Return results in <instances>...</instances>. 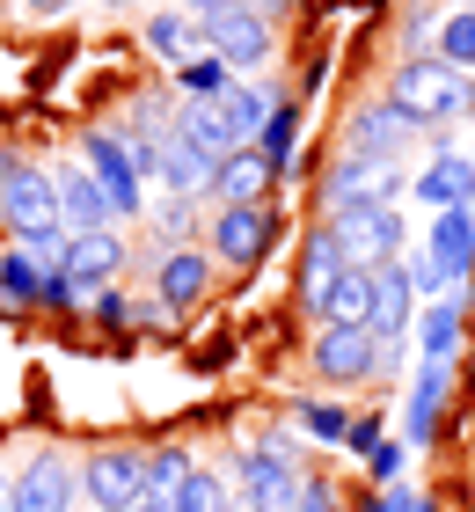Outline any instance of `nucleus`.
Listing matches in <instances>:
<instances>
[{
    "label": "nucleus",
    "mask_w": 475,
    "mask_h": 512,
    "mask_svg": "<svg viewBox=\"0 0 475 512\" xmlns=\"http://www.w3.org/2000/svg\"><path fill=\"white\" fill-rule=\"evenodd\" d=\"M373 512H439L432 498H417V491H402V483H395V491H380L373 498Z\"/></svg>",
    "instance_id": "c9c22d12"
},
{
    "label": "nucleus",
    "mask_w": 475,
    "mask_h": 512,
    "mask_svg": "<svg viewBox=\"0 0 475 512\" xmlns=\"http://www.w3.org/2000/svg\"><path fill=\"white\" fill-rule=\"evenodd\" d=\"M132 512H169V505H154V498H147V505H132Z\"/></svg>",
    "instance_id": "37998d69"
},
{
    "label": "nucleus",
    "mask_w": 475,
    "mask_h": 512,
    "mask_svg": "<svg viewBox=\"0 0 475 512\" xmlns=\"http://www.w3.org/2000/svg\"><path fill=\"white\" fill-rule=\"evenodd\" d=\"M242 8H256V15L271 22V15H285V8H293V0H242Z\"/></svg>",
    "instance_id": "ea45409f"
},
{
    "label": "nucleus",
    "mask_w": 475,
    "mask_h": 512,
    "mask_svg": "<svg viewBox=\"0 0 475 512\" xmlns=\"http://www.w3.org/2000/svg\"><path fill=\"white\" fill-rule=\"evenodd\" d=\"M417 198L439 205V213H454V205H475V161L468 154H439L432 169L417 176Z\"/></svg>",
    "instance_id": "aec40b11"
},
{
    "label": "nucleus",
    "mask_w": 475,
    "mask_h": 512,
    "mask_svg": "<svg viewBox=\"0 0 475 512\" xmlns=\"http://www.w3.org/2000/svg\"><path fill=\"white\" fill-rule=\"evenodd\" d=\"M293 139H300V110L278 96V110L264 118V132H256V154L271 161V169H285V154H293Z\"/></svg>",
    "instance_id": "cd10ccee"
},
{
    "label": "nucleus",
    "mask_w": 475,
    "mask_h": 512,
    "mask_svg": "<svg viewBox=\"0 0 475 512\" xmlns=\"http://www.w3.org/2000/svg\"><path fill=\"white\" fill-rule=\"evenodd\" d=\"M169 512H234V505H227V491H220V476L190 469V476H183V491L169 498Z\"/></svg>",
    "instance_id": "2f4dec72"
},
{
    "label": "nucleus",
    "mask_w": 475,
    "mask_h": 512,
    "mask_svg": "<svg viewBox=\"0 0 475 512\" xmlns=\"http://www.w3.org/2000/svg\"><path fill=\"white\" fill-rule=\"evenodd\" d=\"M205 278H212V264H205V256H190V249L161 256V300H169V308H190V300L205 293Z\"/></svg>",
    "instance_id": "393cba45"
},
{
    "label": "nucleus",
    "mask_w": 475,
    "mask_h": 512,
    "mask_svg": "<svg viewBox=\"0 0 475 512\" xmlns=\"http://www.w3.org/2000/svg\"><path fill=\"white\" fill-rule=\"evenodd\" d=\"M351 264H344V242H337V227H315L307 235V256H300V308L322 322V308H329V293H337V278H344Z\"/></svg>",
    "instance_id": "f8f14e48"
},
{
    "label": "nucleus",
    "mask_w": 475,
    "mask_h": 512,
    "mask_svg": "<svg viewBox=\"0 0 475 512\" xmlns=\"http://www.w3.org/2000/svg\"><path fill=\"white\" fill-rule=\"evenodd\" d=\"M366 476L380 483V491H395V483H402V447H388V439H380V447L366 454Z\"/></svg>",
    "instance_id": "f704fd0d"
},
{
    "label": "nucleus",
    "mask_w": 475,
    "mask_h": 512,
    "mask_svg": "<svg viewBox=\"0 0 475 512\" xmlns=\"http://www.w3.org/2000/svg\"><path fill=\"white\" fill-rule=\"evenodd\" d=\"M117 264H125V242L110 235V227H88V235H66V278H74V293H103Z\"/></svg>",
    "instance_id": "ddd939ff"
},
{
    "label": "nucleus",
    "mask_w": 475,
    "mask_h": 512,
    "mask_svg": "<svg viewBox=\"0 0 475 512\" xmlns=\"http://www.w3.org/2000/svg\"><path fill=\"white\" fill-rule=\"evenodd\" d=\"M410 315H417V286H410V271H402V256H395V264L373 271V315H366V330L388 344V337L410 330Z\"/></svg>",
    "instance_id": "2eb2a0df"
},
{
    "label": "nucleus",
    "mask_w": 475,
    "mask_h": 512,
    "mask_svg": "<svg viewBox=\"0 0 475 512\" xmlns=\"http://www.w3.org/2000/svg\"><path fill=\"white\" fill-rule=\"evenodd\" d=\"M190 469H198V461L176 454V447H169V454H147V498H154V505H169V498L183 491V476H190Z\"/></svg>",
    "instance_id": "7c9ffc66"
},
{
    "label": "nucleus",
    "mask_w": 475,
    "mask_h": 512,
    "mask_svg": "<svg viewBox=\"0 0 475 512\" xmlns=\"http://www.w3.org/2000/svg\"><path fill=\"white\" fill-rule=\"evenodd\" d=\"M293 512H337V491H329L322 476H307V483H300V505H293Z\"/></svg>",
    "instance_id": "e433bc0d"
},
{
    "label": "nucleus",
    "mask_w": 475,
    "mask_h": 512,
    "mask_svg": "<svg viewBox=\"0 0 475 512\" xmlns=\"http://www.w3.org/2000/svg\"><path fill=\"white\" fill-rule=\"evenodd\" d=\"M110 8H125V0H110Z\"/></svg>",
    "instance_id": "a18cd8bd"
},
{
    "label": "nucleus",
    "mask_w": 475,
    "mask_h": 512,
    "mask_svg": "<svg viewBox=\"0 0 475 512\" xmlns=\"http://www.w3.org/2000/svg\"><path fill=\"white\" fill-rule=\"evenodd\" d=\"M81 161H88V176L103 183L110 213H139V183H147V169H139V154L125 147V139L88 132V139H81Z\"/></svg>",
    "instance_id": "423d86ee"
},
{
    "label": "nucleus",
    "mask_w": 475,
    "mask_h": 512,
    "mask_svg": "<svg viewBox=\"0 0 475 512\" xmlns=\"http://www.w3.org/2000/svg\"><path fill=\"white\" fill-rule=\"evenodd\" d=\"M410 132H417V118L388 96V103H373V110H359V118H351V154H366V161H395Z\"/></svg>",
    "instance_id": "4468645a"
},
{
    "label": "nucleus",
    "mask_w": 475,
    "mask_h": 512,
    "mask_svg": "<svg viewBox=\"0 0 475 512\" xmlns=\"http://www.w3.org/2000/svg\"><path fill=\"white\" fill-rule=\"evenodd\" d=\"M293 417H300L307 439H322V447H344L351 439V410H337V403H300Z\"/></svg>",
    "instance_id": "c756f323"
},
{
    "label": "nucleus",
    "mask_w": 475,
    "mask_h": 512,
    "mask_svg": "<svg viewBox=\"0 0 475 512\" xmlns=\"http://www.w3.org/2000/svg\"><path fill=\"white\" fill-rule=\"evenodd\" d=\"M300 469H293V461H278L271 447H249L242 454V505L249 512H293L300 505Z\"/></svg>",
    "instance_id": "1a4fd4ad"
},
{
    "label": "nucleus",
    "mask_w": 475,
    "mask_h": 512,
    "mask_svg": "<svg viewBox=\"0 0 475 512\" xmlns=\"http://www.w3.org/2000/svg\"><path fill=\"white\" fill-rule=\"evenodd\" d=\"M417 352L432 359V366H454V359H461V300H454V293L432 300V308L417 315Z\"/></svg>",
    "instance_id": "412c9836"
},
{
    "label": "nucleus",
    "mask_w": 475,
    "mask_h": 512,
    "mask_svg": "<svg viewBox=\"0 0 475 512\" xmlns=\"http://www.w3.org/2000/svg\"><path fill=\"white\" fill-rule=\"evenodd\" d=\"M205 52L227 59L234 74H242V66H264L271 59V22L256 8H220V15H205Z\"/></svg>",
    "instance_id": "0eeeda50"
},
{
    "label": "nucleus",
    "mask_w": 475,
    "mask_h": 512,
    "mask_svg": "<svg viewBox=\"0 0 475 512\" xmlns=\"http://www.w3.org/2000/svg\"><path fill=\"white\" fill-rule=\"evenodd\" d=\"M52 183H59V227H66V235H88V227H110L117 220L110 198H103V183L88 176V161H81V169H59Z\"/></svg>",
    "instance_id": "dca6fc26"
},
{
    "label": "nucleus",
    "mask_w": 475,
    "mask_h": 512,
    "mask_svg": "<svg viewBox=\"0 0 475 512\" xmlns=\"http://www.w3.org/2000/svg\"><path fill=\"white\" fill-rule=\"evenodd\" d=\"M0 512H8V476H0Z\"/></svg>",
    "instance_id": "c03bdc74"
},
{
    "label": "nucleus",
    "mask_w": 475,
    "mask_h": 512,
    "mask_svg": "<svg viewBox=\"0 0 475 512\" xmlns=\"http://www.w3.org/2000/svg\"><path fill=\"white\" fill-rule=\"evenodd\" d=\"M81 498H88V505H103V512H132V505H147V454H132V447H103V454H88V469H81Z\"/></svg>",
    "instance_id": "f03ea898"
},
{
    "label": "nucleus",
    "mask_w": 475,
    "mask_h": 512,
    "mask_svg": "<svg viewBox=\"0 0 475 512\" xmlns=\"http://www.w3.org/2000/svg\"><path fill=\"white\" fill-rule=\"evenodd\" d=\"M190 8H198V22H205V15H220V8H242V0H190Z\"/></svg>",
    "instance_id": "a19ab883"
},
{
    "label": "nucleus",
    "mask_w": 475,
    "mask_h": 512,
    "mask_svg": "<svg viewBox=\"0 0 475 512\" xmlns=\"http://www.w3.org/2000/svg\"><path fill=\"white\" fill-rule=\"evenodd\" d=\"M439 59L461 66V74L475 66V15H446V22H439Z\"/></svg>",
    "instance_id": "473e14b6"
},
{
    "label": "nucleus",
    "mask_w": 475,
    "mask_h": 512,
    "mask_svg": "<svg viewBox=\"0 0 475 512\" xmlns=\"http://www.w3.org/2000/svg\"><path fill=\"white\" fill-rule=\"evenodd\" d=\"M227 81H234V66H227V59H212V52H205V59H190V66H176V88H183L190 103H212Z\"/></svg>",
    "instance_id": "c85d7f7f"
},
{
    "label": "nucleus",
    "mask_w": 475,
    "mask_h": 512,
    "mask_svg": "<svg viewBox=\"0 0 475 512\" xmlns=\"http://www.w3.org/2000/svg\"><path fill=\"white\" fill-rule=\"evenodd\" d=\"M366 315H373V271H344L337 293H329V308H322V322H351V330H366Z\"/></svg>",
    "instance_id": "a878e982"
},
{
    "label": "nucleus",
    "mask_w": 475,
    "mask_h": 512,
    "mask_svg": "<svg viewBox=\"0 0 475 512\" xmlns=\"http://www.w3.org/2000/svg\"><path fill=\"white\" fill-rule=\"evenodd\" d=\"M0 213H8L15 235H44V227H59V183L44 169L0 161Z\"/></svg>",
    "instance_id": "20e7f679"
},
{
    "label": "nucleus",
    "mask_w": 475,
    "mask_h": 512,
    "mask_svg": "<svg viewBox=\"0 0 475 512\" xmlns=\"http://www.w3.org/2000/svg\"><path fill=\"white\" fill-rule=\"evenodd\" d=\"M15 256H30V264L52 278V271H66V227H44V235H22L15 242Z\"/></svg>",
    "instance_id": "72a5a7b5"
},
{
    "label": "nucleus",
    "mask_w": 475,
    "mask_h": 512,
    "mask_svg": "<svg viewBox=\"0 0 475 512\" xmlns=\"http://www.w3.org/2000/svg\"><path fill=\"white\" fill-rule=\"evenodd\" d=\"M446 381H454V366H432V359L417 366V388H410V403H402V439H410V447H424V439L439 432V410H446Z\"/></svg>",
    "instance_id": "f3484780"
},
{
    "label": "nucleus",
    "mask_w": 475,
    "mask_h": 512,
    "mask_svg": "<svg viewBox=\"0 0 475 512\" xmlns=\"http://www.w3.org/2000/svg\"><path fill=\"white\" fill-rule=\"evenodd\" d=\"M395 103L417 125H454L475 110V81L446 59H410V66H395Z\"/></svg>",
    "instance_id": "f257e3e1"
},
{
    "label": "nucleus",
    "mask_w": 475,
    "mask_h": 512,
    "mask_svg": "<svg viewBox=\"0 0 475 512\" xmlns=\"http://www.w3.org/2000/svg\"><path fill=\"white\" fill-rule=\"evenodd\" d=\"M424 256L446 271V278H461L475 264V205H454V213H439L432 227V242H424Z\"/></svg>",
    "instance_id": "6ab92c4d"
},
{
    "label": "nucleus",
    "mask_w": 475,
    "mask_h": 512,
    "mask_svg": "<svg viewBox=\"0 0 475 512\" xmlns=\"http://www.w3.org/2000/svg\"><path fill=\"white\" fill-rule=\"evenodd\" d=\"M74 491H81L74 469H66L59 454H37L30 469L8 483V512H66V505H74Z\"/></svg>",
    "instance_id": "9d476101"
},
{
    "label": "nucleus",
    "mask_w": 475,
    "mask_h": 512,
    "mask_svg": "<svg viewBox=\"0 0 475 512\" xmlns=\"http://www.w3.org/2000/svg\"><path fill=\"white\" fill-rule=\"evenodd\" d=\"M176 132H183L198 154H212V161H227V154H234V132H227V118H220V103H183Z\"/></svg>",
    "instance_id": "b1692460"
},
{
    "label": "nucleus",
    "mask_w": 475,
    "mask_h": 512,
    "mask_svg": "<svg viewBox=\"0 0 475 512\" xmlns=\"http://www.w3.org/2000/svg\"><path fill=\"white\" fill-rule=\"evenodd\" d=\"M220 118H227V132H234V147H256V132H264V118L278 110V88H256V81H227L220 96Z\"/></svg>",
    "instance_id": "a211bd4d"
},
{
    "label": "nucleus",
    "mask_w": 475,
    "mask_h": 512,
    "mask_svg": "<svg viewBox=\"0 0 475 512\" xmlns=\"http://www.w3.org/2000/svg\"><path fill=\"white\" fill-rule=\"evenodd\" d=\"M271 235H278V220L264 213V205H227L220 220H212V249H220V264H256V256L271 249Z\"/></svg>",
    "instance_id": "9b49d317"
},
{
    "label": "nucleus",
    "mask_w": 475,
    "mask_h": 512,
    "mask_svg": "<svg viewBox=\"0 0 475 512\" xmlns=\"http://www.w3.org/2000/svg\"><path fill=\"white\" fill-rule=\"evenodd\" d=\"M22 8H37V15H59V8H74V0H22Z\"/></svg>",
    "instance_id": "79ce46f5"
},
{
    "label": "nucleus",
    "mask_w": 475,
    "mask_h": 512,
    "mask_svg": "<svg viewBox=\"0 0 475 512\" xmlns=\"http://www.w3.org/2000/svg\"><path fill=\"white\" fill-rule=\"evenodd\" d=\"M307 359H315V374H322L329 388H351V381H373L380 337H373V330H351V322H322Z\"/></svg>",
    "instance_id": "39448f33"
},
{
    "label": "nucleus",
    "mask_w": 475,
    "mask_h": 512,
    "mask_svg": "<svg viewBox=\"0 0 475 512\" xmlns=\"http://www.w3.org/2000/svg\"><path fill=\"white\" fill-rule=\"evenodd\" d=\"M271 176H278V169H271V161L256 154V147H234L220 169H212V191H220L227 205H256V191H264Z\"/></svg>",
    "instance_id": "4be33fe9"
},
{
    "label": "nucleus",
    "mask_w": 475,
    "mask_h": 512,
    "mask_svg": "<svg viewBox=\"0 0 475 512\" xmlns=\"http://www.w3.org/2000/svg\"><path fill=\"white\" fill-rule=\"evenodd\" d=\"M344 447H351V454L366 461V454L380 447V417H351V439H344Z\"/></svg>",
    "instance_id": "4c0bfd02"
},
{
    "label": "nucleus",
    "mask_w": 475,
    "mask_h": 512,
    "mask_svg": "<svg viewBox=\"0 0 475 512\" xmlns=\"http://www.w3.org/2000/svg\"><path fill=\"white\" fill-rule=\"evenodd\" d=\"M0 308H44V271L30 256H0Z\"/></svg>",
    "instance_id": "bb28decb"
},
{
    "label": "nucleus",
    "mask_w": 475,
    "mask_h": 512,
    "mask_svg": "<svg viewBox=\"0 0 475 512\" xmlns=\"http://www.w3.org/2000/svg\"><path fill=\"white\" fill-rule=\"evenodd\" d=\"M329 227H337L351 271H380V264H395V256H402V213H395V205H359V213H344Z\"/></svg>",
    "instance_id": "7ed1b4c3"
},
{
    "label": "nucleus",
    "mask_w": 475,
    "mask_h": 512,
    "mask_svg": "<svg viewBox=\"0 0 475 512\" xmlns=\"http://www.w3.org/2000/svg\"><path fill=\"white\" fill-rule=\"evenodd\" d=\"M88 300H95V315H103V322H132V308L117 293H88Z\"/></svg>",
    "instance_id": "58836bf2"
},
{
    "label": "nucleus",
    "mask_w": 475,
    "mask_h": 512,
    "mask_svg": "<svg viewBox=\"0 0 475 512\" xmlns=\"http://www.w3.org/2000/svg\"><path fill=\"white\" fill-rule=\"evenodd\" d=\"M147 44L169 66H190V59H205V22H183V15H154L147 22Z\"/></svg>",
    "instance_id": "5701e85b"
},
{
    "label": "nucleus",
    "mask_w": 475,
    "mask_h": 512,
    "mask_svg": "<svg viewBox=\"0 0 475 512\" xmlns=\"http://www.w3.org/2000/svg\"><path fill=\"white\" fill-rule=\"evenodd\" d=\"M322 205H329V220L359 213V205H395V161H366V154H351L344 169L322 183Z\"/></svg>",
    "instance_id": "6e6552de"
}]
</instances>
